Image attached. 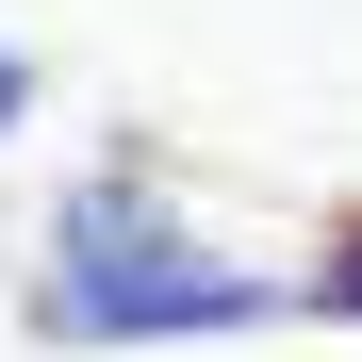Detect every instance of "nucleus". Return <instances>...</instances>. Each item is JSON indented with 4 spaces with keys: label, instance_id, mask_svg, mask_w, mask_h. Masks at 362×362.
Returning <instances> with one entry per match:
<instances>
[{
    "label": "nucleus",
    "instance_id": "nucleus-1",
    "mask_svg": "<svg viewBox=\"0 0 362 362\" xmlns=\"http://www.w3.org/2000/svg\"><path fill=\"white\" fill-rule=\"evenodd\" d=\"M280 313H313V280H264V264H230L214 230L165 198V165H148V148H115V165H83L66 198H49L33 346L115 362V346H230V329H280Z\"/></svg>",
    "mask_w": 362,
    "mask_h": 362
},
{
    "label": "nucleus",
    "instance_id": "nucleus-2",
    "mask_svg": "<svg viewBox=\"0 0 362 362\" xmlns=\"http://www.w3.org/2000/svg\"><path fill=\"white\" fill-rule=\"evenodd\" d=\"M33 99H49V83H33V49L0 33V148H17V115H33Z\"/></svg>",
    "mask_w": 362,
    "mask_h": 362
},
{
    "label": "nucleus",
    "instance_id": "nucleus-3",
    "mask_svg": "<svg viewBox=\"0 0 362 362\" xmlns=\"http://www.w3.org/2000/svg\"><path fill=\"white\" fill-rule=\"evenodd\" d=\"M313 313H362V214H346V264L313 280Z\"/></svg>",
    "mask_w": 362,
    "mask_h": 362
}]
</instances>
